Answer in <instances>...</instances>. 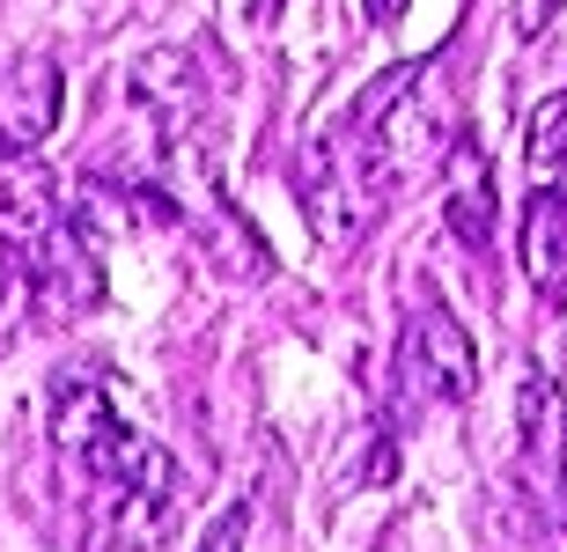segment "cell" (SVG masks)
<instances>
[{
  "label": "cell",
  "instance_id": "cell-1",
  "mask_svg": "<svg viewBox=\"0 0 567 552\" xmlns=\"http://www.w3.org/2000/svg\"><path fill=\"white\" fill-rule=\"evenodd\" d=\"M52 449H60L66 479L96 501V523H111L104 545H155L177 515V465L169 449L133 435L104 383L89 368L52 376Z\"/></svg>",
  "mask_w": 567,
  "mask_h": 552
},
{
  "label": "cell",
  "instance_id": "cell-2",
  "mask_svg": "<svg viewBox=\"0 0 567 552\" xmlns=\"http://www.w3.org/2000/svg\"><path fill=\"white\" fill-rule=\"evenodd\" d=\"M391 383L413 413H435V405H464L480 390V354H472V332H464L442 302H421L399 332V354H391Z\"/></svg>",
  "mask_w": 567,
  "mask_h": 552
},
{
  "label": "cell",
  "instance_id": "cell-3",
  "mask_svg": "<svg viewBox=\"0 0 567 552\" xmlns=\"http://www.w3.org/2000/svg\"><path fill=\"white\" fill-rule=\"evenodd\" d=\"M60 60L52 52H22L8 74H0V155H30L38 140H52L60 126Z\"/></svg>",
  "mask_w": 567,
  "mask_h": 552
},
{
  "label": "cell",
  "instance_id": "cell-4",
  "mask_svg": "<svg viewBox=\"0 0 567 552\" xmlns=\"http://www.w3.org/2000/svg\"><path fill=\"white\" fill-rule=\"evenodd\" d=\"M60 236V185L30 155H0V251L38 265L44 243Z\"/></svg>",
  "mask_w": 567,
  "mask_h": 552
},
{
  "label": "cell",
  "instance_id": "cell-5",
  "mask_svg": "<svg viewBox=\"0 0 567 552\" xmlns=\"http://www.w3.org/2000/svg\"><path fill=\"white\" fill-rule=\"evenodd\" d=\"M524 273L546 310H567V185H538L524 199Z\"/></svg>",
  "mask_w": 567,
  "mask_h": 552
},
{
  "label": "cell",
  "instance_id": "cell-6",
  "mask_svg": "<svg viewBox=\"0 0 567 552\" xmlns=\"http://www.w3.org/2000/svg\"><path fill=\"white\" fill-rule=\"evenodd\" d=\"M442 229L457 236L464 251H494V170L472 140H457L450 163H442Z\"/></svg>",
  "mask_w": 567,
  "mask_h": 552
},
{
  "label": "cell",
  "instance_id": "cell-7",
  "mask_svg": "<svg viewBox=\"0 0 567 552\" xmlns=\"http://www.w3.org/2000/svg\"><path fill=\"white\" fill-rule=\"evenodd\" d=\"M524 155H530V170H538V185H560L567 177V88H553L546 104L530 111Z\"/></svg>",
  "mask_w": 567,
  "mask_h": 552
},
{
  "label": "cell",
  "instance_id": "cell-8",
  "mask_svg": "<svg viewBox=\"0 0 567 552\" xmlns=\"http://www.w3.org/2000/svg\"><path fill=\"white\" fill-rule=\"evenodd\" d=\"M244 523H251V515H244V509H229V515H221V523H214L207 538H199V552H244Z\"/></svg>",
  "mask_w": 567,
  "mask_h": 552
},
{
  "label": "cell",
  "instance_id": "cell-9",
  "mask_svg": "<svg viewBox=\"0 0 567 552\" xmlns=\"http://www.w3.org/2000/svg\"><path fill=\"white\" fill-rule=\"evenodd\" d=\"M546 22H553V0H524V8H516V30H524V38H538Z\"/></svg>",
  "mask_w": 567,
  "mask_h": 552
},
{
  "label": "cell",
  "instance_id": "cell-10",
  "mask_svg": "<svg viewBox=\"0 0 567 552\" xmlns=\"http://www.w3.org/2000/svg\"><path fill=\"white\" fill-rule=\"evenodd\" d=\"M405 8H413V0H361V15L377 22V30H383V22H399V15H405Z\"/></svg>",
  "mask_w": 567,
  "mask_h": 552
},
{
  "label": "cell",
  "instance_id": "cell-11",
  "mask_svg": "<svg viewBox=\"0 0 567 552\" xmlns=\"http://www.w3.org/2000/svg\"><path fill=\"white\" fill-rule=\"evenodd\" d=\"M280 8H288V0H258V15H280Z\"/></svg>",
  "mask_w": 567,
  "mask_h": 552
}]
</instances>
